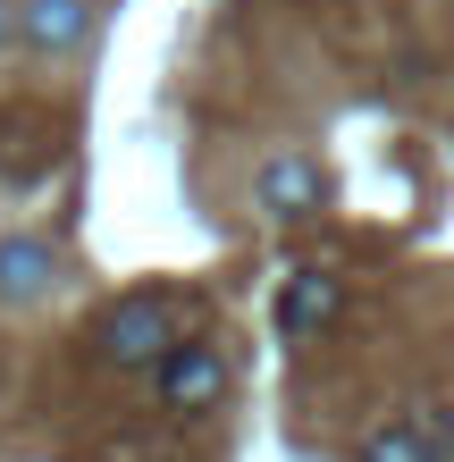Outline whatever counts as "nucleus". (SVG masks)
<instances>
[{
  "instance_id": "3",
  "label": "nucleus",
  "mask_w": 454,
  "mask_h": 462,
  "mask_svg": "<svg viewBox=\"0 0 454 462\" xmlns=\"http://www.w3.org/2000/svg\"><path fill=\"white\" fill-rule=\"evenodd\" d=\"M354 462H454V403H412L404 420L370 429V438L354 446Z\"/></svg>"
},
{
  "instance_id": "4",
  "label": "nucleus",
  "mask_w": 454,
  "mask_h": 462,
  "mask_svg": "<svg viewBox=\"0 0 454 462\" xmlns=\"http://www.w3.org/2000/svg\"><path fill=\"white\" fill-rule=\"evenodd\" d=\"M68 278V253L51 236H0V311H34Z\"/></svg>"
},
{
  "instance_id": "2",
  "label": "nucleus",
  "mask_w": 454,
  "mask_h": 462,
  "mask_svg": "<svg viewBox=\"0 0 454 462\" xmlns=\"http://www.w3.org/2000/svg\"><path fill=\"white\" fill-rule=\"evenodd\" d=\"M236 387V362L219 345H202V337H185L169 362L152 370V395H160V412H177V420H202V412H219Z\"/></svg>"
},
{
  "instance_id": "8",
  "label": "nucleus",
  "mask_w": 454,
  "mask_h": 462,
  "mask_svg": "<svg viewBox=\"0 0 454 462\" xmlns=\"http://www.w3.org/2000/svg\"><path fill=\"white\" fill-rule=\"evenodd\" d=\"M0 51H17V0H0Z\"/></svg>"
},
{
  "instance_id": "6",
  "label": "nucleus",
  "mask_w": 454,
  "mask_h": 462,
  "mask_svg": "<svg viewBox=\"0 0 454 462\" xmlns=\"http://www.w3.org/2000/svg\"><path fill=\"white\" fill-rule=\"evenodd\" d=\"M253 202L270 210V219H311V210L329 202V169H320L311 152H270L253 169Z\"/></svg>"
},
{
  "instance_id": "1",
  "label": "nucleus",
  "mask_w": 454,
  "mask_h": 462,
  "mask_svg": "<svg viewBox=\"0 0 454 462\" xmlns=\"http://www.w3.org/2000/svg\"><path fill=\"white\" fill-rule=\"evenodd\" d=\"M93 362L101 370H118V378H152L169 353L185 345V303L169 286H135V294H118V303H101L93 319Z\"/></svg>"
},
{
  "instance_id": "7",
  "label": "nucleus",
  "mask_w": 454,
  "mask_h": 462,
  "mask_svg": "<svg viewBox=\"0 0 454 462\" xmlns=\"http://www.w3.org/2000/svg\"><path fill=\"white\" fill-rule=\"evenodd\" d=\"M337 311H345V278L337 269H295V278L278 286V337L286 345H320L337 328Z\"/></svg>"
},
{
  "instance_id": "5",
  "label": "nucleus",
  "mask_w": 454,
  "mask_h": 462,
  "mask_svg": "<svg viewBox=\"0 0 454 462\" xmlns=\"http://www.w3.org/2000/svg\"><path fill=\"white\" fill-rule=\"evenodd\" d=\"M93 34H101L93 0H17V51H34V60H76Z\"/></svg>"
}]
</instances>
